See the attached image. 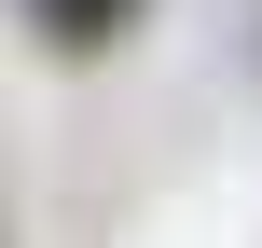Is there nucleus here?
Here are the masks:
<instances>
[{
    "label": "nucleus",
    "mask_w": 262,
    "mask_h": 248,
    "mask_svg": "<svg viewBox=\"0 0 262 248\" xmlns=\"http://www.w3.org/2000/svg\"><path fill=\"white\" fill-rule=\"evenodd\" d=\"M138 14H152V0H28V28H41L55 55H111Z\"/></svg>",
    "instance_id": "nucleus-1"
}]
</instances>
